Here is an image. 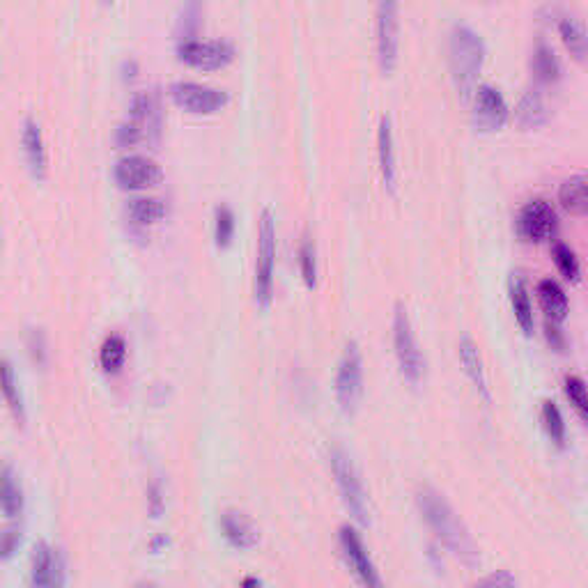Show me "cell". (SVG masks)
<instances>
[{"mask_svg": "<svg viewBox=\"0 0 588 588\" xmlns=\"http://www.w3.org/2000/svg\"><path fill=\"white\" fill-rule=\"evenodd\" d=\"M400 5L396 0H382L377 5V58L384 72H393L400 46Z\"/></svg>", "mask_w": 588, "mask_h": 588, "instance_id": "ba28073f", "label": "cell"}, {"mask_svg": "<svg viewBox=\"0 0 588 588\" xmlns=\"http://www.w3.org/2000/svg\"><path fill=\"white\" fill-rule=\"evenodd\" d=\"M536 292H538V299H540V306H543V311L547 313V320L552 322H561L566 320L568 315V294L563 290V285L556 281L552 276H545L540 278L538 285H536Z\"/></svg>", "mask_w": 588, "mask_h": 588, "instance_id": "ac0fdd59", "label": "cell"}, {"mask_svg": "<svg viewBox=\"0 0 588 588\" xmlns=\"http://www.w3.org/2000/svg\"><path fill=\"white\" fill-rule=\"evenodd\" d=\"M239 588H262V582L258 577H244L242 584H239Z\"/></svg>", "mask_w": 588, "mask_h": 588, "instance_id": "60d3db41", "label": "cell"}, {"mask_svg": "<svg viewBox=\"0 0 588 588\" xmlns=\"http://www.w3.org/2000/svg\"><path fill=\"white\" fill-rule=\"evenodd\" d=\"M566 396L570 398L572 407L577 409L579 419H588V396H586V384L579 375H568L566 377Z\"/></svg>", "mask_w": 588, "mask_h": 588, "instance_id": "836d02e7", "label": "cell"}, {"mask_svg": "<svg viewBox=\"0 0 588 588\" xmlns=\"http://www.w3.org/2000/svg\"><path fill=\"white\" fill-rule=\"evenodd\" d=\"M471 97H474V111H471V118H474V125L478 129L492 131V129L504 127L510 111L497 85L492 83L476 85L474 95Z\"/></svg>", "mask_w": 588, "mask_h": 588, "instance_id": "9a60e30c", "label": "cell"}, {"mask_svg": "<svg viewBox=\"0 0 588 588\" xmlns=\"http://www.w3.org/2000/svg\"><path fill=\"white\" fill-rule=\"evenodd\" d=\"M552 255H554L556 267H559V272L566 278H570V281H577V278H579V258H577V253L572 251L566 242L556 239V242L552 244Z\"/></svg>", "mask_w": 588, "mask_h": 588, "instance_id": "4dcf8cb0", "label": "cell"}, {"mask_svg": "<svg viewBox=\"0 0 588 588\" xmlns=\"http://www.w3.org/2000/svg\"><path fill=\"white\" fill-rule=\"evenodd\" d=\"M448 60H451L453 81L458 85L460 95L469 99L476 90V79L485 60V42L469 23H453L448 35Z\"/></svg>", "mask_w": 588, "mask_h": 588, "instance_id": "7a4b0ae2", "label": "cell"}, {"mask_svg": "<svg viewBox=\"0 0 588 588\" xmlns=\"http://www.w3.org/2000/svg\"><path fill=\"white\" fill-rule=\"evenodd\" d=\"M543 425H545L549 439H552L556 446L566 444V421H563L561 409L554 400L543 402Z\"/></svg>", "mask_w": 588, "mask_h": 588, "instance_id": "f546056e", "label": "cell"}, {"mask_svg": "<svg viewBox=\"0 0 588 588\" xmlns=\"http://www.w3.org/2000/svg\"><path fill=\"white\" fill-rule=\"evenodd\" d=\"M545 331H547V340L556 347V350H566V336H563V331L559 329V322L545 320Z\"/></svg>", "mask_w": 588, "mask_h": 588, "instance_id": "f35d334b", "label": "cell"}, {"mask_svg": "<svg viewBox=\"0 0 588 588\" xmlns=\"http://www.w3.org/2000/svg\"><path fill=\"white\" fill-rule=\"evenodd\" d=\"M127 359V340L122 334H108L99 350V363L108 375L120 373Z\"/></svg>", "mask_w": 588, "mask_h": 588, "instance_id": "83f0119b", "label": "cell"}, {"mask_svg": "<svg viewBox=\"0 0 588 588\" xmlns=\"http://www.w3.org/2000/svg\"><path fill=\"white\" fill-rule=\"evenodd\" d=\"M200 23V5L189 3L180 14V21H177V30H180V40H193V33H196Z\"/></svg>", "mask_w": 588, "mask_h": 588, "instance_id": "e575fe53", "label": "cell"}, {"mask_svg": "<svg viewBox=\"0 0 588 588\" xmlns=\"http://www.w3.org/2000/svg\"><path fill=\"white\" fill-rule=\"evenodd\" d=\"M393 345H396V357L402 377L407 382L419 384L425 375V357L419 347V340H416L407 308L400 301L396 304V313H393Z\"/></svg>", "mask_w": 588, "mask_h": 588, "instance_id": "5b68a950", "label": "cell"}, {"mask_svg": "<svg viewBox=\"0 0 588 588\" xmlns=\"http://www.w3.org/2000/svg\"><path fill=\"white\" fill-rule=\"evenodd\" d=\"M559 30H561L563 42H566V46L572 51V56H575L577 60H584L586 58L584 23L577 17H572V14H566V17H561L559 21Z\"/></svg>", "mask_w": 588, "mask_h": 588, "instance_id": "f1b7e54d", "label": "cell"}, {"mask_svg": "<svg viewBox=\"0 0 588 588\" xmlns=\"http://www.w3.org/2000/svg\"><path fill=\"white\" fill-rule=\"evenodd\" d=\"M508 292H510V304H513V311L520 327L531 334L533 331V304H531V294L529 288H526L524 278L520 272H513L508 278Z\"/></svg>", "mask_w": 588, "mask_h": 588, "instance_id": "603a6c76", "label": "cell"}, {"mask_svg": "<svg viewBox=\"0 0 588 588\" xmlns=\"http://www.w3.org/2000/svg\"><path fill=\"white\" fill-rule=\"evenodd\" d=\"M136 588H159V586H154V584H150V582H143V584H138Z\"/></svg>", "mask_w": 588, "mask_h": 588, "instance_id": "b9f144b4", "label": "cell"}, {"mask_svg": "<svg viewBox=\"0 0 588 588\" xmlns=\"http://www.w3.org/2000/svg\"><path fill=\"white\" fill-rule=\"evenodd\" d=\"M559 200L568 212L584 214L586 212V175L584 173H572L570 177L561 182L559 187Z\"/></svg>", "mask_w": 588, "mask_h": 588, "instance_id": "4316f807", "label": "cell"}, {"mask_svg": "<svg viewBox=\"0 0 588 588\" xmlns=\"http://www.w3.org/2000/svg\"><path fill=\"white\" fill-rule=\"evenodd\" d=\"M161 166L145 154H125L115 161L113 177L122 189H147L161 180Z\"/></svg>", "mask_w": 588, "mask_h": 588, "instance_id": "7c38bea8", "label": "cell"}, {"mask_svg": "<svg viewBox=\"0 0 588 588\" xmlns=\"http://www.w3.org/2000/svg\"><path fill=\"white\" fill-rule=\"evenodd\" d=\"M161 131V111H159V99L152 92L141 90L136 92L131 99L129 115L125 122H120L115 129V143L122 147L154 141Z\"/></svg>", "mask_w": 588, "mask_h": 588, "instance_id": "3957f363", "label": "cell"}, {"mask_svg": "<svg viewBox=\"0 0 588 588\" xmlns=\"http://www.w3.org/2000/svg\"><path fill=\"white\" fill-rule=\"evenodd\" d=\"M221 531L228 543L237 549H249L258 543V529L242 510L228 508L221 513Z\"/></svg>", "mask_w": 588, "mask_h": 588, "instance_id": "2e32d148", "label": "cell"}, {"mask_svg": "<svg viewBox=\"0 0 588 588\" xmlns=\"http://www.w3.org/2000/svg\"><path fill=\"white\" fill-rule=\"evenodd\" d=\"M458 352H460V363L464 366V373H467L471 382L476 384V389L481 391V396L490 402V389H487L483 359H481V352H478V345L474 343V338L462 336Z\"/></svg>", "mask_w": 588, "mask_h": 588, "instance_id": "ffe728a7", "label": "cell"}, {"mask_svg": "<svg viewBox=\"0 0 588 588\" xmlns=\"http://www.w3.org/2000/svg\"><path fill=\"white\" fill-rule=\"evenodd\" d=\"M274 265H276V216L265 207L258 223V260H255L253 292L260 304H269L274 292Z\"/></svg>", "mask_w": 588, "mask_h": 588, "instance_id": "277c9868", "label": "cell"}, {"mask_svg": "<svg viewBox=\"0 0 588 588\" xmlns=\"http://www.w3.org/2000/svg\"><path fill=\"white\" fill-rule=\"evenodd\" d=\"M65 579L63 554L49 543L35 545L33 559H30V588H65Z\"/></svg>", "mask_w": 588, "mask_h": 588, "instance_id": "8fae6325", "label": "cell"}, {"mask_svg": "<svg viewBox=\"0 0 588 588\" xmlns=\"http://www.w3.org/2000/svg\"><path fill=\"white\" fill-rule=\"evenodd\" d=\"M377 154H379V168H382V177L386 187H396V143H393V125L389 115L379 118L377 129Z\"/></svg>", "mask_w": 588, "mask_h": 588, "instance_id": "e0dca14e", "label": "cell"}, {"mask_svg": "<svg viewBox=\"0 0 588 588\" xmlns=\"http://www.w3.org/2000/svg\"><path fill=\"white\" fill-rule=\"evenodd\" d=\"M177 56L196 67H223L235 58V44L230 40H180L177 44Z\"/></svg>", "mask_w": 588, "mask_h": 588, "instance_id": "5bb4252c", "label": "cell"}, {"mask_svg": "<svg viewBox=\"0 0 588 588\" xmlns=\"http://www.w3.org/2000/svg\"><path fill=\"white\" fill-rule=\"evenodd\" d=\"M338 543H340V549H343L347 566L352 568V572L357 575L363 588H382V582H379V575L375 570V563L370 561L368 549H366V545H363V540L357 533V529H352L350 524L340 526Z\"/></svg>", "mask_w": 588, "mask_h": 588, "instance_id": "30bf717a", "label": "cell"}, {"mask_svg": "<svg viewBox=\"0 0 588 588\" xmlns=\"http://www.w3.org/2000/svg\"><path fill=\"white\" fill-rule=\"evenodd\" d=\"M19 540V526H5V529L0 531V561L12 559L19 547Z\"/></svg>", "mask_w": 588, "mask_h": 588, "instance_id": "8d00e7d4", "label": "cell"}, {"mask_svg": "<svg viewBox=\"0 0 588 588\" xmlns=\"http://www.w3.org/2000/svg\"><path fill=\"white\" fill-rule=\"evenodd\" d=\"M28 352L30 357H33L35 363H40V366H44L46 363V336L42 329H30L28 334Z\"/></svg>", "mask_w": 588, "mask_h": 588, "instance_id": "74e56055", "label": "cell"}, {"mask_svg": "<svg viewBox=\"0 0 588 588\" xmlns=\"http://www.w3.org/2000/svg\"><path fill=\"white\" fill-rule=\"evenodd\" d=\"M469 588H517V579L513 572L508 570H497L485 575L483 579H478L476 584H471Z\"/></svg>", "mask_w": 588, "mask_h": 588, "instance_id": "d590c367", "label": "cell"}, {"mask_svg": "<svg viewBox=\"0 0 588 588\" xmlns=\"http://www.w3.org/2000/svg\"><path fill=\"white\" fill-rule=\"evenodd\" d=\"M147 494H150V508H152V515L159 517L161 508H164V499H161V487L159 483H152L150 490H147Z\"/></svg>", "mask_w": 588, "mask_h": 588, "instance_id": "ab89813d", "label": "cell"}, {"mask_svg": "<svg viewBox=\"0 0 588 588\" xmlns=\"http://www.w3.org/2000/svg\"><path fill=\"white\" fill-rule=\"evenodd\" d=\"M363 393V357L359 345L350 340L345 345L343 357L338 361V373H336V398L338 405L345 414H354V409L359 407Z\"/></svg>", "mask_w": 588, "mask_h": 588, "instance_id": "8992f818", "label": "cell"}, {"mask_svg": "<svg viewBox=\"0 0 588 588\" xmlns=\"http://www.w3.org/2000/svg\"><path fill=\"white\" fill-rule=\"evenodd\" d=\"M235 235V212L230 205H216L214 210V237L219 246H228Z\"/></svg>", "mask_w": 588, "mask_h": 588, "instance_id": "1f68e13d", "label": "cell"}, {"mask_svg": "<svg viewBox=\"0 0 588 588\" xmlns=\"http://www.w3.org/2000/svg\"><path fill=\"white\" fill-rule=\"evenodd\" d=\"M299 267H301V276H304V281L308 285H315V278H317V249H315V242L311 237L301 239Z\"/></svg>", "mask_w": 588, "mask_h": 588, "instance_id": "d6a6232c", "label": "cell"}, {"mask_svg": "<svg viewBox=\"0 0 588 588\" xmlns=\"http://www.w3.org/2000/svg\"><path fill=\"white\" fill-rule=\"evenodd\" d=\"M515 118L524 129L538 127L545 122L547 106H545L543 92H540V88H536V85H531V88L524 90V95L520 97V102H517V108H515Z\"/></svg>", "mask_w": 588, "mask_h": 588, "instance_id": "7402d4cb", "label": "cell"}, {"mask_svg": "<svg viewBox=\"0 0 588 588\" xmlns=\"http://www.w3.org/2000/svg\"><path fill=\"white\" fill-rule=\"evenodd\" d=\"M531 69H533V74L538 76V81H545V83L559 81V76H561L559 56H556V51L545 40H538V44L533 46Z\"/></svg>", "mask_w": 588, "mask_h": 588, "instance_id": "d4e9b609", "label": "cell"}, {"mask_svg": "<svg viewBox=\"0 0 588 588\" xmlns=\"http://www.w3.org/2000/svg\"><path fill=\"white\" fill-rule=\"evenodd\" d=\"M170 95L180 106L193 113H214L228 102V92L198 81H175L170 83Z\"/></svg>", "mask_w": 588, "mask_h": 588, "instance_id": "4fadbf2b", "label": "cell"}, {"mask_svg": "<svg viewBox=\"0 0 588 588\" xmlns=\"http://www.w3.org/2000/svg\"><path fill=\"white\" fill-rule=\"evenodd\" d=\"M21 143H23V152H26V161L30 170L37 177L46 175V147H44V138H42V129L33 118H26L23 122V131H21Z\"/></svg>", "mask_w": 588, "mask_h": 588, "instance_id": "d6986e66", "label": "cell"}, {"mask_svg": "<svg viewBox=\"0 0 588 588\" xmlns=\"http://www.w3.org/2000/svg\"><path fill=\"white\" fill-rule=\"evenodd\" d=\"M166 212H168L166 200H161L157 196H136L127 200L129 219L134 223H141V226L164 219Z\"/></svg>", "mask_w": 588, "mask_h": 588, "instance_id": "484cf974", "label": "cell"}, {"mask_svg": "<svg viewBox=\"0 0 588 588\" xmlns=\"http://www.w3.org/2000/svg\"><path fill=\"white\" fill-rule=\"evenodd\" d=\"M0 510L7 517H17L23 510V490L10 464L0 467Z\"/></svg>", "mask_w": 588, "mask_h": 588, "instance_id": "cb8c5ba5", "label": "cell"}, {"mask_svg": "<svg viewBox=\"0 0 588 588\" xmlns=\"http://www.w3.org/2000/svg\"><path fill=\"white\" fill-rule=\"evenodd\" d=\"M416 504H419L423 520L428 522L439 543L444 545L455 559L462 561L464 566H478L481 554H478L474 538H471L469 529L464 526L453 506L448 504L444 494L437 492L435 487L423 485L419 487V492H416Z\"/></svg>", "mask_w": 588, "mask_h": 588, "instance_id": "6da1fadb", "label": "cell"}, {"mask_svg": "<svg viewBox=\"0 0 588 588\" xmlns=\"http://www.w3.org/2000/svg\"><path fill=\"white\" fill-rule=\"evenodd\" d=\"M517 232L526 242H543L549 239L559 228V216L552 203L545 198H533L529 203L522 205V210L517 212L515 219Z\"/></svg>", "mask_w": 588, "mask_h": 588, "instance_id": "9c48e42d", "label": "cell"}, {"mask_svg": "<svg viewBox=\"0 0 588 588\" xmlns=\"http://www.w3.org/2000/svg\"><path fill=\"white\" fill-rule=\"evenodd\" d=\"M331 471H334L338 490L343 494L345 506L350 508V513L357 517L359 524H368V499L363 492L361 478L357 474V467L350 460L343 448H334L331 451Z\"/></svg>", "mask_w": 588, "mask_h": 588, "instance_id": "52a82bcc", "label": "cell"}, {"mask_svg": "<svg viewBox=\"0 0 588 588\" xmlns=\"http://www.w3.org/2000/svg\"><path fill=\"white\" fill-rule=\"evenodd\" d=\"M0 396L5 398L14 421L21 425L26 423V405H23L19 379H17V373H14V366L10 363V359H0Z\"/></svg>", "mask_w": 588, "mask_h": 588, "instance_id": "44dd1931", "label": "cell"}]
</instances>
